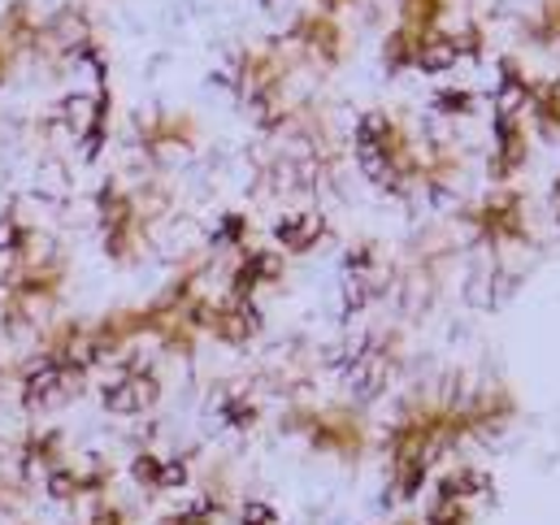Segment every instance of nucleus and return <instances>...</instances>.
<instances>
[{
	"mask_svg": "<svg viewBox=\"0 0 560 525\" xmlns=\"http://www.w3.org/2000/svg\"><path fill=\"white\" fill-rule=\"evenodd\" d=\"M517 412L522 404L509 383H469L460 374H452L443 387L400 399L396 421L383 430V500L413 504L439 460H447L460 443L504 434Z\"/></svg>",
	"mask_w": 560,
	"mask_h": 525,
	"instance_id": "f257e3e1",
	"label": "nucleus"
},
{
	"mask_svg": "<svg viewBox=\"0 0 560 525\" xmlns=\"http://www.w3.org/2000/svg\"><path fill=\"white\" fill-rule=\"evenodd\" d=\"M352 152H357L361 174L374 183V191H383L392 200L421 196L418 139L405 127V118H396L392 109H365L357 118Z\"/></svg>",
	"mask_w": 560,
	"mask_h": 525,
	"instance_id": "f03ea898",
	"label": "nucleus"
},
{
	"mask_svg": "<svg viewBox=\"0 0 560 525\" xmlns=\"http://www.w3.org/2000/svg\"><path fill=\"white\" fill-rule=\"evenodd\" d=\"M222 88L240 101V109L261 135H282L295 118L291 66L279 48H235L222 70Z\"/></svg>",
	"mask_w": 560,
	"mask_h": 525,
	"instance_id": "7ed1b4c3",
	"label": "nucleus"
},
{
	"mask_svg": "<svg viewBox=\"0 0 560 525\" xmlns=\"http://www.w3.org/2000/svg\"><path fill=\"white\" fill-rule=\"evenodd\" d=\"M66 278H70V261L57 248L31 257L26 265H9L0 273V330L26 335L44 326L66 295Z\"/></svg>",
	"mask_w": 560,
	"mask_h": 525,
	"instance_id": "20e7f679",
	"label": "nucleus"
},
{
	"mask_svg": "<svg viewBox=\"0 0 560 525\" xmlns=\"http://www.w3.org/2000/svg\"><path fill=\"white\" fill-rule=\"evenodd\" d=\"M282 434L304 439L308 452L339 465H361L370 452V417L361 404H287L279 417Z\"/></svg>",
	"mask_w": 560,
	"mask_h": 525,
	"instance_id": "39448f33",
	"label": "nucleus"
},
{
	"mask_svg": "<svg viewBox=\"0 0 560 525\" xmlns=\"http://www.w3.org/2000/svg\"><path fill=\"white\" fill-rule=\"evenodd\" d=\"M335 370L343 378V387L357 395V404H374L392 392V383L400 378L405 370V335L392 330V326H370L361 330L339 357H335Z\"/></svg>",
	"mask_w": 560,
	"mask_h": 525,
	"instance_id": "423d86ee",
	"label": "nucleus"
},
{
	"mask_svg": "<svg viewBox=\"0 0 560 525\" xmlns=\"http://www.w3.org/2000/svg\"><path fill=\"white\" fill-rule=\"evenodd\" d=\"M92 209H96V235L101 248L114 265H136L143 253V244L152 240V226L143 218L140 196L122 183V178H105L92 191Z\"/></svg>",
	"mask_w": 560,
	"mask_h": 525,
	"instance_id": "0eeeda50",
	"label": "nucleus"
},
{
	"mask_svg": "<svg viewBox=\"0 0 560 525\" xmlns=\"http://www.w3.org/2000/svg\"><path fill=\"white\" fill-rule=\"evenodd\" d=\"M465 231L474 235L478 248L487 253H509V248H526L535 240L530 231V205H526V191L522 187H491L482 200H474L465 213H460Z\"/></svg>",
	"mask_w": 560,
	"mask_h": 525,
	"instance_id": "6e6552de",
	"label": "nucleus"
},
{
	"mask_svg": "<svg viewBox=\"0 0 560 525\" xmlns=\"http://www.w3.org/2000/svg\"><path fill=\"white\" fill-rule=\"evenodd\" d=\"M88 378H92V365L88 361H74V357H52V352H31L22 365H18V404L26 412H57L66 404H74L79 395L88 392Z\"/></svg>",
	"mask_w": 560,
	"mask_h": 525,
	"instance_id": "1a4fd4ad",
	"label": "nucleus"
},
{
	"mask_svg": "<svg viewBox=\"0 0 560 525\" xmlns=\"http://www.w3.org/2000/svg\"><path fill=\"white\" fill-rule=\"evenodd\" d=\"M39 61H57V66H92L105 57V44H101V31H96V18L88 4L70 0L61 4L57 13L44 18V31H39V48H35Z\"/></svg>",
	"mask_w": 560,
	"mask_h": 525,
	"instance_id": "9d476101",
	"label": "nucleus"
},
{
	"mask_svg": "<svg viewBox=\"0 0 560 525\" xmlns=\"http://www.w3.org/2000/svg\"><path fill=\"white\" fill-rule=\"evenodd\" d=\"M161 404V370L152 357H143L140 348L122 352L114 361V370L101 383V408L114 417H143L148 408Z\"/></svg>",
	"mask_w": 560,
	"mask_h": 525,
	"instance_id": "9b49d317",
	"label": "nucleus"
},
{
	"mask_svg": "<svg viewBox=\"0 0 560 525\" xmlns=\"http://www.w3.org/2000/svg\"><path fill=\"white\" fill-rule=\"evenodd\" d=\"M392 261L383 253L378 240H357L348 253H343V287H339V308L343 317H361L370 304H378L383 295H392Z\"/></svg>",
	"mask_w": 560,
	"mask_h": 525,
	"instance_id": "f8f14e48",
	"label": "nucleus"
},
{
	"mask_svg": "<svg viewBox=\"0 0 560 525\" xmlns=\"http://www.w3.org/2000/svg\"><path fill=\"white\" fill-rule=\"evenodd\" d=\"M282 44H291L295 57H304L317 70H339L343 57H348V35H343L339 18H330L322 9H295L287 18Z\"/></svg>",
	"mask_w": 560,
	"mask_h": 525,
	"instance_id": "ddd939ff",
	"label": "nucleus"
},
{
	"mask_svg": "<svg viewBox=\"0 0 560 525\" xmlns=\"http://www.w3.org/2000/svg\"><path fill=\"white\" fill-rule=\"evenodd\" d=\"M39 487H44V495H48L52 504H61V509H70V504H92V500L114 495L118 469H114V460H105V456L61 460L52 474H44Z\"/></svg>",
	"mask_w": 560,
	"mask_h": 525,
	"instance_id": "4468645a",
	"label": "nucleus"
},
{
	"mask_svg": "<svg viewBox=\"0 0 560 525\" xmlns=\"http://www.w3.org/2000/svg\"><path fill=\"white\" fill-rule=\"evenodd\" d=\"M136 148L148 165H165L200 148V122L187 109H152L136 118Z\"/></svg>",
	"mask_w": 560,
	"mask_h": 525,
	"instance_id": "2eb2a0df",
	"label": "nucleus"
},
{
	"mask_svg": "<svg viewBox=\"0 0 560 525\" xmlns=\"http://www.w3.org/2000/svg\"><path fill=\"white\" fill-rule=\"evenodd\" d=\"M526 165H530V122H526V114L495 109V114H491L487 178H491L495 187H513Z\"/></svg>",
	"mask_w": 560,
	"mask_h": 525,
	"instance_id": "dca6fc26",
	"label": "nucleus"
},
{
	"mask_svg": "<svg viewBox=\"0 0 560 525\" xmlns=\"http://www.w3.org/2000/svg\"><path fill=\"white\" fill-rule=\"evenodd\" d=\"M261 330H266L261 300H244V295H231V291L209 300V317H205V335L209 339H218L226 348H248Z\"/></svg>",
	"mask_w": 560,
	"mask_h": 525,
	"instance_id": "f3484780",
	"label": "nucleus"
},
{
	"mask_svg": "<svg viewBox=\"0 0 560 525\" xmlns=\"http://www.w3.org/2000/svg\"><path fill=\"white\" fill-rule=\"evenodd\" d=\"M131 482L140 487L148 500L174 495L191 487V452H156V447H140L127 465Z\"/></svg>",
	"mask_w": 560,
	"mask_h": 525,
	"instance_id": "a211bd4d",
	"label": "nucleus"
},
{
	"mask_svg": "<svg viewBox=\"0 0 560 525\" xmlns=\"http://www.w3.org/2000/svg\"><path fill=\"white\" fill-rule=\"evenodd\" d=\"M287 278V257L279 248H257L248 244L244 253H235L231 273H226V291L231 295H244V300H257L261 291H275Z\"/></svg>",
	"mask_w": 560,
	"mask_h": 525,
	"instance_id": "6ab92c4d",
	"label": "nucleus"
},
{
	"mask_svg": "<svg viewBox=\"0 0 560 525\" xmlns=\"http://www.w3.org/2000/svg\"><path fill=\"white\" fill-rule=\"evenodd\" d=\"M9 456H13L18 474H22L31 487H39L44 474H52L61 460H70V456H66V434H61L57 425H31V430H22Z\"/></svg>",
	"mask_w": 560,
	"mask_h": 525,
	"instance_id": "aec40b11",
	"label": "nucleus"
},
{
	"mask_svg": "<svg viewBox=\"0 0 560 525\" xmlns=\"http://www.w3.org/2000/svg\"><path fill=\"white\" fill-rule=\"evenodd\" d=\"M460 174H465V156H460V148L452 139L425 143V152H421V196L447 200L456 191Z\"/></svg>",
	"mask_w": 560,
	"mask_h": 525,
	"instance_id": "412c9836",
	"label": "nucleus"
},
{
	"mask_svg": "<svg viewBox=\"0 0 560 525\" xmlns=\"http://www.w3.org/2000/svg\"><path fill=\"white\" fill-rule=\"evenodd\" d=\"M322 240H330V218L317 209H291L275 222V248L282 257H308Z\"/></svg>",
	"mask_w": 560,
	"mask_h": 525,
	"instance_id": "4be33fe9",
	"label": "nucleus"
},
{
	"mask_svg": "<svg viewBox=\"0 0 560 525\" xmlns=\"http://www.w3.org/2000/svg\"><path fill=\"white\" fill-rule=\"evenodd\" d=\"M39 31H44V18L35 13L31 0H9L4 13H0V44L22 61V57H35L39 48Z\"/></svg>",
	"mask_w": 560,
	"mask_h": 525,
	"instance_id": "5701e85b",
	"label": "nucleus"
},
{
	"mask_svg": "<svg viewBox=\"0 0 560 525\" xmlns=\"http://www.w3.org/2000/svg\"><path fill=\"white\" fill-rule=\"evenodd\" d=\"M430 495H447V500H465V504H487L495 500V478L482 469V465H452L434 478Z\"/></svg>",
	"mask_w": 560,
	"mask_h": 525,
	"instance_id": "b1692460",
	"label": "nucleus"
},
{
	"mask_svg": "<svg viewBox=\"0 0 560 525\" xmlns=\"http://www.w3.org/2000/svg\"><path fill=\"white\" fill-rule=\"evenodd\" d=\"M39 253H44V248H39L35 222L22 218L18 205L0 209V261H4V269H9V265H26L31 257H39Z\"/></svg>",
	"mask_w": 560,
	"mask_h": 525,
	"instance_id": "393cba45",
	"label": "nucleus"
},
{
	"mask_svg": "<svg viewBox=\"0 0 560 525\" xmlns=\"http://www.w3.org/2000/svg\"><path fill=\"white\" fill-rule=\"evenodd\" d=\"M539 74L526 70L522 57H500L495 61V109H509V114H526V101H530V88H535Z\"/></svg>",
	"mask_w": 560,
	"mask_h": 525,
	"instance_id": "a878e982",
	"label": "nucleus"
},
{
	"mask_svg": "<svg viewBox=\"0 0 560 525\" xmlns=\"http://www.w3.org/2000/svg\"><path fill=\"white\" fill-rule=\"evenodd\" d=\"M213 412L226 430L235 434H248L261 425V399L253 395V387H218L213 395Z\"/></svg>",
	"mask_w": 560,
	"mask_h": 525,
	"instance_id": "bb28decb",
	"label": "nucleus"
},
{
	"mask_svg": "<svg viewBox=\"0 0 560 525\" xmlns=\"http://www.w3.org/2000/svg\"><path fill=\"white\" fill-rule=\"evenodd\" d=\"M526 118L544 139H560V79H535L530 101H526Z\"/></svg>",
	"mask_w": 560,
	"mask_h": 525,
	"instance_id": "cd10ccee",
	"label": "nucleus"
},
{
	"mask_svg": "<svg viewBox=\"0 0 560 525\" xmlns=\"http://www.w3.org/2000/svg\"><path fill=\"white\" fill-rule=\"evenodd\" d=\"M209 244H213V253H231V257L244 253V248L253 244V218L240 213V209L222 213L218 226H213V235H209Z\"/></svg>",
	"mask_w": 560,
	"mask_h": 525,
	"instance_id": "c85d7f7f",
	"label": "nucleus"
},
{
	"mask_svg": "<svg viewBox=\"0 0 560 525\" xmlns=\"http://www.w3.org/2000/svg\"><path fill=\"white\" fill-rule=\"evenodd\" d=\"M522 39L535 44V48H560V0H544L522 22Z\"/></svg>",
	"mask_w": 560,
	"mask_h": 525,
	"instance_id": "c756f323",
	"label": "nucleus"
},
{
	"mask_svg": "<svg viewBox=\"0 0 560 525\" xmlns=\"http://www.w3.org/2000/svg\"><path fill=\"white\" fill-rule=\"evenodd\" d=\"M26 504H31V482L18 474L13 456H9V460L0 456V517H13V513H22Z\"/></svg>",
	"mask_w": 560,
	"mask_h": 525,
	"instance_id": "7c9ffc66",
	"label": "nucleus"
},
{
	"mask_svg": "<svg viewBox=\"0 0 560 525\" xmlns=\"http://www.w3.org/2000/svg\"><path fill=\"white\" fill-rule=\"evenodd\" d=\"M400 4V26H413V31H439L452 0H396Z\"/></svg>",
	"mask_w": 560,
	"mask_h": 525,
	"instance_id": "2f4dec72",
	"label": "nucleus"
},
{
	"mask_svg": "<svg viewBox=\"0 0 560 525\" xmlns=\"http://www.w3.org/2000/svg\"><path fill=\"white\" fill-rule=\"evenodd\" d=\"M478 522V509L465 504V500H447V495H430L425 500V513L421 525H474Z\"/></svg>",
	"mask_w": 560,
	"mask_h": 525,
	"instance_id": "473e14b6",
	"label": "nucleus"
},
{
	"mask_svg": "<svg viewBox=\"0 0 560 525\" xmlns=\"http://www.w3.org/2000/svg\"><path fill=\"white\" fill-rule=\"evenodd\" d=\"M430 114H439V118H447V122H460V118L474 114V92L460 88V83H443V88L430 96Z\"/></svg>",
	"mask_w": 560,
	"mask_h": 525,
	"instance_id": "72a5a7b5",
	"label": "nucleus"
},
{
	"mask_svg": "<svg viewBox=\"0 0 560 525\" xmlns=\"http://www.w3.org/2000/svg\"><path fill=\"white\" fill-rule=\"evenodd\" d=\"M83 525H131V509H127L122 500H114V495L92 500V504H88V517H83Z\"/></svg>",
	"mask_w": 560,
	"mask_h": 525,
	"instance_id": "f704fd0d",
	"label": "nucleus"
},
{
	"mask_svg": "<svg viewBox=\"0 0 560 525\" xmlns=\"http://www.w3.org/2000/svg\"><path fill=\"white\" fill-rule=\"evenodd\" d=\"M295 4H304V9H322V13L339 18V13L352 9L357 0H270V9H291V13H295Z\"/></svg>",
	"mask_w": 560,
	"mask_h": 525,
	"instance_id": "c9c22d12",
	"label": "nucleus"
},
{
	"mask_svg": "<svg viewBox=\"0 0 560 525\" xmlns=\"http://www.w3.org/2000/svg\"><path fill=\"white\" fill-rule=\"evenodd\" d=\"M13 66H18V57H13V52L0 44V88H4V79H9V70H13Z\"/></svg>",
	"mask_w": 560,
	"mask_h": 525,
	"instance_id": "e433bc0d",
	"label": "nucleus"
},
{
	"mask_svg": "<svg viewBox=\"0 0 560 525\" xmlns=\"http://www.w3.org/2000/svg\"><path fill=\"white\" fill-rule=\"evenodd\" d=\"M552 209H557V218H560V174L552 178Z\"/></svg>",
	"mask_w": 560,
	"mask_h": 525,
	"instance_id": "4c0bfd02",
	"label": "nucleus"
},
{
	"mask_svg": "<svg viewBox=\"0 0 560 525\" xmlns=\"http://www.w3.org/2000/svg\"><path fill=\"white\" fill-rule=\"evenodd\" d=\"M387 525H421V517H396V522H387Z\"/></svg>",
	"mask_w": 560,
	"mask_h": 525,
	"instance_id": "58836bf2",
	"label": "nucleus"
},
{
	"mask_svg": "<svg viewBox=\"0 0 560 525\" xmlns=\"http://www.w3.org/2000/svg\"><path fill=\"white\" fill-rule=\"evenodd\" d=\"M4 378H9V370H4V365H0V387H4Z\"/></svg>",
	"mask_w": 560,
	"mask_h": 525,
	"instance_id": "ea45409f",
	"label": "nucleus"
}]
</instances>
